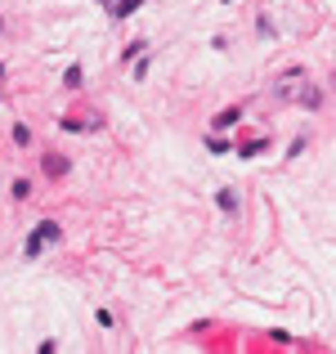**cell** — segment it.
<instances>
[{
    "label": "cell",
    "mask_w": 336,
    "mask_h": 354,
    "mask_svg": "<svg viewBox=\"0 0 336 354\" xmlns=\"http://www.w3.org/2000/svg\"><path fill=\"white\" fill-rule=\"evenodd\" d=\"M0 32H5V18H0Z\"/></svg>",
    "instance_id": "cell-5"
},
{
    "label": "cell",
    "mask_w": 336,
    "mask_h": 354,
    "mask_svg": "<svg viewBox=\"0 0 336 354\" xmlns=\"http://www.w3.org/2000/svg\"><path fill=\"white\" fill-rule=\"evenodd\" d=\"M139 5H144V0H121V5L117 9H112V14H117V18H130V14H135V9Z\"/></svg>",
    "instance_id": "cell-3"
},
{
    "label": "cell",
    "mask_w": 336,
    "mask_h": 354,
    "mask_svg": "<svg viewBox=\"0 0 336 354\" xmlns=\"http://www.w3.org/2000/svg\"><path fill=\"white\" fill-rule=\"evenodd\" d=\"M220 207H224V211H238V193L224 189V193H220Z\"/></svg>",
    "instance_id": "cell-4"
},
{
    "label": "cell",
    "mask_w": 336,
    "mask_h": 354,
    "mask_svg": "<svg viewBox=\"0 0 336 354\" xmlns=\"http://www.w3.org/2000/svg\"><path fill=\"white\" fill-rule=\"evenodd\" d=\"M59 238H63V229L54 225V220H45V225L36 229L32 238H27V247H23V251H27V260H36V256H41V247H45V242H59Z\"/></svg>",
    "instance_id": "cell-1"
},
{
    "label": "cell",
    "mask_w": 336,
    "mask_h": 354,
    "mask_svg": "<svg viewBox=\"0 0 336 354\" xmlns=\"http://www.w3.org/2000/svg\"><path fill=\"white\" fill-rule=\"evenodd\" d=\"M63 171H68V162H63V157H45V175H63Z\"/></svg>",
    "instance_id": "cell-2"
}]
</instances>
